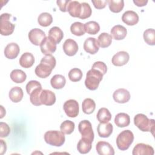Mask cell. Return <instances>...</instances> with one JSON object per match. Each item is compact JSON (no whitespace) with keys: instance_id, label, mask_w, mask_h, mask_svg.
<instances>
[{"instance_id":"cell-23","label":"cell","mask_w":155,"mask_h":155,"mask_svg":"<svg viewBox=\"0 0 155 155\" xmlns=\"http://www.w3.org/2000/svg\"><path fill=\"white\" fill-rule=\"evenodd\" d=\"M114 123L117 127L120 128L127 127L130 124V117L127 113H119L115 116Z\"/></svg>"},{"instance_id":"cell-16","label":"cell","mask_w":155,"mask_h":155,"mask_svg":"<svg viewBox=\"0 0 155 155\" xmlns=\"http://www.w3.org/2000/svg\"><path fill=\"white\" fill-rule=\"evenodd\" d=\"M55 94L48 90H42L40 94V101L42 104L51 106L56 102Z\"/></svg>"},{"instance_id":"cell-43","label":"cell","mask_w":155,"mask_h":155,"mask_svg":"<svg viewBox=\"0 0 155 155\" xmlns=\"http://www.w3.org/2000/svg\"><path fill=\"white\" fill-rule=\"evenodd\" d=\"M10 133V128L8 125L5 122H0V137H7Z\"/></svg>"},{"instance_id":"cell-34","label":"cell","mask_w":155,"mask_h":155,"mask_svg":"<svg viewBox=\"0 0 155 155\" xmlns=\"http://www.w3.org/2000/svg\"><path fill=\"white\" fill-rule=\"evenodd\" d=\"M53 22L51 15L47 12L41 13L38 18V22L42 27H48Z\"/></svg>"},{"instance_id":"cell-28","label":"cell","mask_w":155,"mask_h":155,"mask_svg":"<svg viewBox=\"0 0 155 155\" xmlns=\"http://www.w3.org/2000/svg\"><path fill=\"white\" fill-rule=\"evenodd\" d=\"M66 83V79L63 75L55 74L54 75L51 80L50 84L51 87L54 89H61L62 88Z\"/></svg>"},{"instance_id":"cell-3","label":"cell","mask_w":155,"mask_h":155,"mask_svg":"<svg viewBox=\"0 0 155 155\" xmlns=\"http://www.w3.org/2000/svg\"><path fill=\"white\" fill-rule=\"evenodd\" d=\"M134 140V134L130 130H125L120 132L116 137V145L117 148L122 151L129 148Z\"/></svg>"},{"instance_id":"cell-24","label":"cell","mask_w":155,"mask_h":155,"mask_svg":"<svg viewBox=\"0 0 155 155\" xmlns=\"http://www.w3.org/2000/svg\"><path fill=\"white\" fill-rule=\"evenodd\" d=\"M19 62L21 67L25 68H30L35 63L34 56L31 53L25 52L21 55Z\"/></svg>"},{"instance_id":"cell-6","label":"cell","mask_w":155,"mask_h":155,"mask_svg":"<svg viewBox=\"0 0 155 155\" xmlns=\"http://www.w3.org/2000/svg\"><path fill=\"white\" fill-rule=\"evenodd\" d=\"M78 130L82 137L89 139L93 142L94 140V132L91 122L88 120L81 121L78 125Z\"/></svg>"},{"instance_id":"cell-44","label":"cell","mask_w":155,"mask_h":155,"mask_svg":"<svg viewBox=\"0 0 155 155\" xmlns=\"http://www.w3.org/2000/svg\"><path fill=\"white\" fill-rule=\"evenodd\" d=\"M91 68H94L96 69L97 70H99V71H101L104 75L107 73V67L106 65V64L101 61H97L95 62L92 67Z\"/></svg>"},{"instance_id":"cell-15","label":"cell","mask_w":155,"mask_h":155,"mask_svg":"<svg viewBox=\"0 0 155 155\" xmlns=\"http://www.w3.org/2000/svg\"><path fill=\"white\" fill-rule=\"evenodd\" d=\"M113 97L115 102L119 104H124L130 99V93L125 88H119L114 91Z\"/></svg>"},{"instance_id":"cell-39","label":"cell","mask_w":155,"mask_h":155,"mask_svg":"<svg viewBox=\"0 0 155 155\" xmlns=\"http://www.w3.org/2000/svg\"><path fill=\"white\" fill-rule=\"evenodd\" d=\"M42 87L36 88L32 91L30 95V101L31 103L35 106H40L42 105L40 101V94L42 91Z\"/></svg>"},{"instance_id":"cell-48","label":"cell","mask_w":155,"mask_h":155,"mask_svg":"<svg viewBox=\"0 0 155 155\" xmlns=\"http://www.w3.org/2000/svg\"><path fill=\"white\" fill-rule=\"evenodd\" d=\"M133 2L137 7H143L147 5L148 0H133Z\"/></svg>"},{"instance_id":"cell-31","label":"cell","mask_w":155,"mask_h":155,"mask_svg":"<svg viewBox=\"0 0 155 155\" xmlns=\"http://www.w3.org/2000/svg\"><path fill=\"white\" fill-rule=\"evenodd\" d=\"M96 108V103L91 98H86L82 104V111L87 114H90L94 112Z\"/></svg>"},{"instance_id":"cell-42","label":"cell","mask_w":155,"mask_h":155,"mask_svg":"<svg viewBox=\"0 0 155 155\" xmlns=\"http://www.w3.org/2000/svg\"><path fill=\"white\" fill-rule=\"evenodd\" d=\"M39 87H42L41 84L37 81H29L26 86H25V88H26V91L27 93L28 94H30V93L33 91L34 90H35L36 88H39Z\"/></svg>"},{"instance_id":"cell-35","label":"cell","mask_w":155,"mask_h":155,"mask_svg":"<svg viewBox=\"0 0 155 155\" xmlns=\"http://www.w3.org/2000/svg\"><path fill=\"white\" fill-rule=\"evenodd\" d=\"M85 32L90 35H96L100 30L99 24L96 21H89L84 24Z\"/></svg>"},{"instance_id":"cell-36","label":"cell","mask_w":155,"mask_h":155,"mask_svg":"<svg viewBox=\"0 0 155 155\" xmlns=\"http://www.w3.org/2000/svg\"><path fill=\"white\" fill-rule=\"evenodd\" d=\"M70 31L72 34L77 36H81L85 34L84 25L80 22H75L70 26Z\"/></svg>"},{"instance_id":"cell-5","label":"cell","mask_w":155,"mask_h":155,"mask_svg":"<svg viewBox=\"0 0 155 155\" xmlns=\"http://www.w3.org/2000/svg\"><path fill=\"white\" fill-rule=\"evenodd\" d=\"M11 15L7 13H2L0 16V31L3 36H8L13 33L15 25L9 21Z\"/></svg>"},{"instance_id":"cell-8","label":"cell","mask_w":155,"mask_h":155,"mask_svg":"<svg viewBox=\"0 0 155 155\" xmlns=\"http://www.w3.org/2000/svg\"><path fill=\"white\" fill-rule=\"evenodd\" d=\"M28 37L30 41L35 45H40L42 41L45 39V34L44 31L39 28L31 29L28 34Z\"/></svg>"},{"instance_id":"cell-17","label":"cell","mask_w":155,"mask_h":155,"mask_svg":"<svg viewBox=\"0 0 155 155\" xmlns=\"http://www.w3.org/2000/svg\"><path fill=\"white\" fill-rule=\"evenodd\" d=\"M96 150L99 155H114L113 147L107 142L99 141L96 145Z\"/></svg>"},{"instance_id":"cell-32","label":"cell","mask_w":155,"mask_h":155,"mask_svg":"<svg viewBox=\"0 0 155 155\" xmlns=\"http://www.w3.org/2000/svg\"><path fill=\"white\" fill-rule=\"evenodd\" d=\"M97 42L99 47L107 48L109 47L112 42V36L107 33H102L97 38Z\"/></svg>"},{"instance_id":"cell-26","label":"cell","mask_w":155,"mask_h":155,"mask_svg":"<svg viewBox=\"0 0 155 155\" xmlns=\"http://www.w3.org/2000/svg\"><path fill=\"white\" fill-rule=\"evenodd\" d=\"M8 96L10 99L15 103L20 102L24 96L22 89L19 87H14L10 89Z\"/></svg>"},{"instance_id":"cell-41","label":"cell","mask_w":155,"mask_h":155,"mask_svg":"<svg viewBox=\"0 0 155 155\" xmlns=\"http://www.w3.org/2000/svg\"><path fill=\"white\" fill-rule=\"evenodd\" d=\"M82 71L78 68H74L70 70L68 73V78L72 82H78L81 80L82 78Z\"/></svg>"},{"instance_id":"cell-21","label":"cell","mask_w":155,"mask_h":155,"mask_svg":"<svg viewBox=\"0 0 155 155\" xmlns=\"http://www.w3.org/2000/svg\"><path fill=\"white\" fill-rule=\"evenodd\" d=\"M111 35L116 40L124 39L127 34V30L125 27L121 25H114L110 31Z\"/></svg>"},{"instance_id":"cell-14","label":"cell","mask_w":155,"mask_h":155,"mask_svg":"<svg viewBox=\"0 0 155 155\" xmlns=\"http://www.w3.org/2000/svg\"><path fill=\"white\" fill-rule=\"evenodd\" d=\"M84 50L91 54H96L99 49V45L97 40L94 38H88L84 43Z\"/></svg>"},{"instance_id":"cell-27","label":"cell","mask_w":155,"mask_h":155,"mask_svg":"<svg viewBox=\"0 0 155 155\" xmlns=\"http://www.w3.org/2000/svg\"><path fill=\"white\" fill-rule=\"evenodd\" d=\"M56 44H59L64 37V33L58 27H53L48 31V36Z\"/></svg>"},{"instance_id":"cell-13","label":"cell","mask_w":155,"mask_h":155,"mask_svg":"<svg viewBox=\"0 0 155 155\" xmlns=\"http://www.w3.org/2000/svg\"><path fill=\"white\" fill-rule=\"evenodd\" d=\"M62 48L65 54L68 56L75 55L79 49L77 42L72 39H66L63 44Z\"/></svg>"},{"instance_id":"cell-1","label":"cell","mask_w":155,"mask_h":155,"mask_svg":"<svg viewBox=\"0 0 155 155\" xmlns=\"http://www.w3.org/2000/svg\"><path fill=\"white\" fill-rule=\"evenodd\" d=\"M134 124L140 131L143 132H151L154 135V119H150L145 114L139 113L134 117Z\"/></svg>"},{"instance_id":"cell-40","label":"cell","mask_w":155,"mask_h":155,"mask_svg":"<svg viewBox=\"0 0 155 155\" xmlns=\"http://www.w3.org/2000/svg\"><path fill=\"white\" fill-rule=\"evenodd\" d=\"M92 13V10L90 5L87 2L81 3V13L79 18L85 19L90 17Z\"/></svg>"},{"instance_id":"cell-25","label":"cell","mask_w":155,"mask_h":155,"mask_svg":"<svg viewBox=\"0 0 155 155\" xmlns=\"http://www.w3.org/2000/svg\"><path fill=\"white\" fill-rule=\"evenodd\" d=\"M92 142L89 139L82 137L77 144V150L81 154H87L91 149Z\"/></svg>"},{"instance_id":"cell-46","label":"cell","mask_w":155,"mask_h":155,"mask_svg":"<svg viewBox=\"0 0 155 155\" xmlns=\"http://www.w3.org/2000/svg\"><path fill=\"white\" fill-rule=\"evenodd\" d=\"M92 3L93 4L94 7L97 8V9H102L104 8L107 4V1H94L92 0L91 1Z\"/></svg>"},{"instance_id":"cell-11","label":"cell","mask_w":155,"mask_h":155,"mask_svg":"<svg viewBox=\"0 0 155 155\" xmlns=\"http://www.w3.org/2000/svg\"><path fill=\"white\" fill-rule=\"evenodd\" d=\"M154 148L150 145L143 143H137L133 148V155H153Z\"/></svg>"},{"instance_id":"cell-38","label":"cell","mask_w":155,"mask_h":155,"mask_svg":"<svg viewBox=\"0 0 155 155\" xmlns=\"http://www.w3.org/2000/svg\"><path fill=\"white\" fill-rule=\"evenodd\" d=\"M74 127L75 125L73 121L65 120L61 123L60 125V130L64 134H70L73 132Z\"/></svg>"},{"instance_id":"cell-33","label":"cell","mask_w":155,"mask_h":155,"mask_svg":"<svg viewBox=\"0 0 155 155\" xmlns=\"http://www.w3.org/2000/svg\"><path fill=\"white\" fill-rule=\"evenodd\" d=\"M107 3L110 11L113 13L120 12L124 7V1L123 0H109L107 1Z\"/></svg>"},{"instance_id":"cell-10","label":"cell","mask_w":155,"mask_h":155,"mask_svg":"<svg viewBox=\"0 0 155 155\" xmlns=\"http://www.w3.org/2000/svg\"><path fill=\"white\" fill-rule=\"evenodd\" d=\"M54 68L47 63L40 62V64L36 66L35 73L37 76L41 78H46L50 75Z\"/></svg>"},{"instance_id":"cell-2","label":"cell","mask_w":155,"mask_h":155,"mask_svg":"<svg viewBox=\"0 0 155 155\" xmlns=\"http://www.w3.org/2000/svg\"><path fill=\"white\" fill-rule=\"evenodd\" d=\"M103 74L99 70L91 68L88 71L86 74V78L85 80V87L90 90H96L100 82L102 80Z\"/></svg>"},{"instance_id":"cell-4","label":"cell","mask_w":155,"mask_h":155,"mask_svg":"<svg viewBox=\"0 0 155 155\" xmlns=\"http://www.w3.org/2000/svg\"><path fill=\"white\" fill-rule=\"evenodd\" d=\"M44 137L47 143L55 147L62 146L65 140L64 134L61 131L58 130L47 131L44 134Z\"/></svg>"},{"instance_id":"cell-22","label":"cell","mask_w":155,"mask_h":155,"mask_svg":"<svg viewBox=\"0 0 155 155\" xmlns=\"http://www.w3.org/2000/svg\"><path fill=\"white\" fill-rule=\"evenodd\" d=\"M67 12L71 16L79 18L81 13V4L76 1H70L68 4Z\"/></svg>"},{"instance_id":"cell-18","label":"cell","mask_w":155,"mask_h":155,"mask_svg":"<svg viewBox=\"0 0 155 155\" xmlns=\"http://www.w3.org/2000/svg\"><path fill=\"white\" fill-rule=\"evenodd\" d=\"M20 48L19 45L15 42H11L7 45L4 49V55L9 59H15L19 54Z\"/></svg>"},{"instance_id":"cell-45","label":"cell","mask_w":155,"mask_h":155,"mask_svg":"<svg viewBox=\"0 0 155 155\" xmlns=\"http://www.w3.org/2000/svg\"><path fill=\"white\" fill-rule=\"evenodd\" d=\"M70 1V0H58L56 4L61 12H67V7Z\"/></svg>"},{"instance_id":"cell-47","label":"cell","mask_w":155,"mask_h":155,"mask_svg":"<svg viewBox=\"0 0 155 155\" xmlns=\"http://www.w3.org/2000/svg\"><path fill=\"white\" fill-rule=\"evenodd\" d=\"M1 148H0V154L1 155L4 154L7 150V145L5 141H4V140L1 139Z\"/></svg>"},{"instance_id":"cell-29","label":"cell","mask_w":155,"mask_h":155,"mask_svg":"<svg viewBox=\"0 0 155 155\" xmlns=\"http://www.w3.org/2000/svg\"><path fill=\"white\" fill-rule=\"evenodd\" d=\"M97 120L100 123L108 122L111 119V114L107 108H101L96 114Z\"/></svg>"},{"instance_id":"cell-49","label":"cell","mask_w":155,"mask_h":155,"mask_svg":"<svg viewBox=\"0 0 155 155\" xmlns=\"http://www.w3.org/2000/svg\"><path fill=\"white\" fill-rule=\"evenodd\" d=\"M1 116L0 118L2 119L5 115V108L3 107L2 105H1Z\"/></svg>"},{"instance_id":"cell-7","label":"cell","mask_w":155,"mask_h":155,"mask_svg":"<svg viewBox=\"0 0 155 155\" xmlns=\"http://www.w3.org/2000/svg\"><path fill=\"white\" fill-rule=\"evenodd\" d=\"M63 109L66 115L70 117H76L79 111V103L74 99H69L65 102Z\"/></svg>"},{"instance_id":"cell-12","label":"cell","mask_w":155,"mask_h":155,"mask_svg":"<svg viewBox=\"0 0 155 155\" xmlns=\"http://www.w3.org/2000/svg\"><path fill=\"white\" fill-rule=\"evenodd\" d=\"M130 59L129 54L125 51H120L116 53L112 58V64L117 67L123 66L127 64Z\"/></svg>"},{"instance_id":"cell-9","label":"cell","mask_w":155,"mask_h":155,"mask_svg":"<svg viewBox=\"0 0 155 155\" xmlns=\"http://www.w3.org/2000/svg\"><path fill=\"white\" fill-rule=\"evenodd\" d=\"M40 48L44 54H51L56 50V44L49 36H47L41 42Z\"/></svg>"},{"instance_id":"cell-20","label":"cell","mask_w":155,"mask_h":155,"mask_svg":"<svg viewBox=\"0 0 155 155\" xmlns=\"http://www.w3.org/2000/svg\"><path fill=\"white\" fill-rule=\"evenodd\" d=\"M113 127L110 122L99 123L97 127V131L98 135L101 137H108L113 133Z\"/></svg>"},{"instance_id":"cell-19","label":"cell","mask_w":155,"mask_h":155,"mask_svg":"<svg viewBox=\"0 0 155 155\" xmlns=\"http://www.w3.org/2000/svg\"><path fill=\"white\" fill-rule=\"evenodd\" d=\"M139 16L133 10H128L124 13L122 16V21L128 25H134L139 22Z\"/></svg>"},{"instance_id":"cell-37","label":"cell","mask_w":155,"mask_h":155,"mask_svg":"<svg viewBox=\"0 0 155 155\" xmlns=\"http://www.w3.org/2000/svg\"><path fill=\"white\" fill-rule=\"evenodd\" d=\"M144 41L150 45H155V31L153 28L145 30L143 34Z\"/></svg>"},{"instance_id":"cell-30","label":"cell","mask_w":155,"mask_h":155,"mask_svg":"<svg viewBox=\"0 0 155 155\" xmlns=\"http://www.w3.org/2000/svg\"><path fill=\"white\" fill-rule=\"evenodd\" d=\"M10 78L15 83H22L27 78L25 73L19 69H15L10 73Z\"/></svg>"}]
</instances>
